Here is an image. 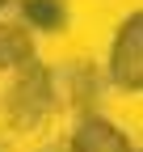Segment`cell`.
Wrapping results in <instances>:
<instances>
[{
    "instance_id": "cell-1",
    "label": "cell",
    "mask_w": 143,
    "mask_h": 152,
    "mask_svg": "<svg viewBox=\"0 0 143 152\" xmlns=\"http://www.w3.org/2000/svg\"><path fill=\"white\" fill-rule=\"evenodd\" d=\"M72 152H131V144H126V135H122L118 127H110L105 118H84L76 127Z\"/></svg>"
},
{
    "instance_id": "cell-3",
    "label": "cell",
    "mask_w": 143,
    "mask_h": 152,
    "mask_svg": "<svg viewBox=\"0 0 143 152\" xmlns=\"http://www.w3.org/2000/svg\"><path fill=\"white\" fill-rule=\"evenodd\" d=\"M25 59H30V34L0 26V68H13V64H25Z\"/></svg>"
},
{
    "instance_id": "cell-4",
    "label": "cell",
    "mask_w": 143,
    "mask_h": 152,
    "mask_svg": "<svg viewBox=\"0 0 143 152\" xmlns=\"http://www.w3.org/2000/svg\"><path fill=\"white\" fill-rule=\"evenodd\" d=\"M21 13L30 17L34 26H63V9L55 4V0H25Z\"/></svg>"
},
{
    "instance_id": "cell-2",
    "label": "cell",
    "mask_w": 143,
    "mask_h": 152,
    "mask_svg": "<svg viewBox=\"0 0 143 152\" xmlns=\"http://www.w3.org/2000/svg\"><path fill=\"white\" fill-rule=\"evenodd\" d=\"M114 80H118L122 89H139V30H135V38H131V51H126V42L118 38V47H114Z\"/></svg>"
}]
</instances>
